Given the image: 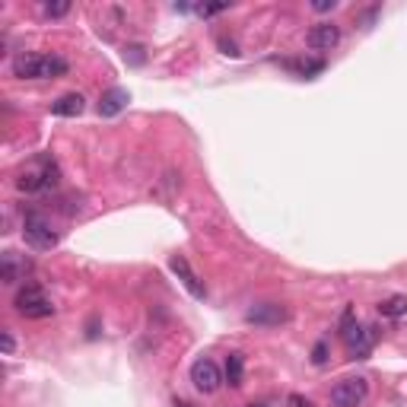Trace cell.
<instances>
[{"label":"cell","mask_w":407,"mask_h":407,"mask_svg":"<svg viewBox=\"0 0 407 407\" xmlns=\"http://www.w3.org/2000/svg\"><path fill=\"white\" fill-rule=\"evenodd\" d=\"M23 239H25V245H32L35 252H48V248H54L57 245V232L51 229V223L45 220L42 213H25V220H23Z\"/></svg>","instance_id":"cell-3"},{"label":"cell","mask_w":407,"mask_h":407,"mask_svg":"<svg viewBox=\"0 0 407 407\" xmlns=\"http://www.w3.org/2000/svg\"><path fill=\"white\" fill-rule=\"evenodd\" d=\"M13 305H16V312L25 318H51L54 315V302H51L35 283H25L23 290L16 293Z\"/></svg>","instance_id":"cell-2"},{"label":"cell","mask_w":407,"mask_h":407,"mask_svg":"<svg viewBox=\"0 0 407 407\" xmlns=\"http://www.w3.org/2000/svg\"><path fill=\"white\" fill-rule=\"evenodd\" d=\"M366 398H369V382L362 379V375L341 379L334 388H331V401H334V407H360Z\"/></svg>","instance_id":"cell-5"},{"label":"cell","mask_w":407,"mask_h":407,"mask_svg":"<svg viewBox=\"0 0 407 407\" xmlns=\"http://www.w3.org/2000/svg\"><path fill=\"white\" fill-rule=\"evenodd\" d=\"M4 280L6 283H16V264H13V254H4Z\"/></svg>","instance_id":"cell-17"},{"label":"cell","mask_w":407,"mask_h":407,"mask_svg":"<svg viewBox=\"0 0 407 407\" xmlns=\"http://www.w3.org/2000/svg\"><path fill=\"white\" fill-rule=\"evenodd\" d=\"M169 267H172V273H175V277L182 280V286H184V290H188V293H191V296H194V299H204V296H207V290H204L201 277H197V273L191 271L188 258H182V254H172Z\"/></svg>","instance_id":"cell-9"},{"label":"cell","mask_w":407,"mask_h":407,"mask_svg":"<svg viewBox=\"0 0 407 407\" xmlns=\"http://www.w3.org/2000/svg\"><path fill=\"white\" fill-rule=\"evenodd\" d=\"M309 48H315V51H331V48H337V42H341V29H337L334 23H318V25H312L309 29Z\"/></svg>","instance_id":"cell-10"},{"label":"cell","mask_w":407,"mask_h":407,"mask_svg":"<svg viewBox=\"0 0 407 407\" xmlns=\"http://www.w3.org/2000/svg\"><path fill=\"white\" fill-rule=\"evenodd\" d=\"M67 10H70V4H42V13H45V16H51V19L67 16Z\"/></svg>","instance_id":"cell-15"},{"label":"cell","mask_w":407,"mask_h":407,"mask_svg":"<svg viewBox=\"0 0 407 407\" xmlns=\"http://www.w3.org/2000/svg\"><path fill=\"white\" fill-rule=\"evenodd\" d=\"M191 382H194L197 391L204 394H213L216 388H220L223 375H220V366H216L210 356H201V360L191 362Z\"/></svg>","instance_id":"cell-7"},{"label":"cell","mask_w":407,"mask_h":407,"mask_svg":"<svg viewBox=\"0 0 407 407\" xmlns=\"http://www.w3.org/2000/svg\"><path fill=\"white\" fill-rule=\"evenodd\" d=\"M312 362H315V366H324V362H328V343L324 341L315 343V350H312Z\"/></svg>","instance_id":"cell-16"},{"label":"cell","mask_w":407,"mask_h":407,"mask_svg":"<svg viewBox=\"0 0 407 407\" xmlns=\"http://www.w3.org/2000/svg\"><path fill=\"white\" fill-rule=\"evenodd\" d=\"M343 341L350 347V360H366V353L375 343V331L366 324H353L350 322V312L343 315Z\"/></svg>","instance_id":"cell-6"},{"label":"cell","mask_w":407,"mask_h":407,"mask_svg":"<svg viewBox=\"0 0 407 407\" xmlns=\"http://www.w3.org/2000/svg\"><path fill=\"white\" fill-rule=\"evenodd\" d=\"M19 191H48L57 184V165L54 159H38L32 169H25L23 175L16 178Z\"/></svg>","instance_id":"cell-4"},{"label":"cell","mask_w":407,"mask_h":407,"mask_svg":"<svg viewBox=\"0 0 407 407\" xmlns=\"http://www.w3.org/2000/svg\"><path fill=\"white\" fill-rule=\"evenodd\" d=\"M379 312L385 318H401V315H407V296H391V299H385V302H379Z\"/></svg>","instance_id":"cell-14"},{"label":"cell","mask_w":407,"mask_h":407,"mask_svg":"<svg viewBox=\"0 0 407 407\" xmlns=\"http://www.w3.org/2000/svg\"><path fill=\"white\" fill-rule=\"evenodd\" d=\"M312 6H315L318 13H328V10H334V6H337V0H315Z\"/></svg>","instance_id":"cell-18"},{"label":"cell","mask_w":407,"mask_h":407,"mask_svg":"<svg viewBox=\"0 0 407 407\" xmlns=\"http://www.w3.org/2000/svg\"><path fill=\"white\" fill-rule=\"evenodd\" d=\"M242 379H245V356H242V353H229L226 356V382L232 388H239Z\"/></svg>","instance_id":"cell-13"},{"label":"cell","mask_w":407,"mask_h":407,"mask_svg":"<svg viewBox=\"0 0 407 407\" xmlns=\"http://www.w3.org/2000/svg\"><path fill=\"white\" fill-rule=\"evenodd\" d=\"M13 73L19 80H54L67 73V61L54 54H16L13 57Z\"/></svg>","instance_id":"cell-1"},{"label":"cell","mask_w":407,"mask_h":407,"mask_svg":"<svg viewBox=\"0 0 407 407\" xmlns=\"http://www.w3.org/2000/svg\"><path fill=\"white\" fill-rule=\"evenodd\" d=\"M83 108H86V99L80 93H64L57 102H51V114H57V118H76V114H83Z\"/></svg>","instance_id":"cell-12"},{"label":"cell","mask_w":407,"mask_h":407,"mask_svg":"<svg viewBox=\"0 0 407 407\" xmlns=\"http://www.w3.org/2000/svg\"><path fill=\"white\" fill-rule=\"evenodd\" d=\"M13 350H16V341H13V334H10V331H4V353L10 356Z\"/></svg>","instance_id":"cell-20"},{"label":"cell","mask_w":407,"mask_h":407,"mask_svg":"<svg viewBox=\"0 0 407 407\" xmlns=\"http://www.w3.org/2000/svg\"><path fill=\"white\" fill-rule=\"evenodd\" d=\"M252 407H261V404H252Z\"/></svg>","instance_id":"cell-21"},{"label":"cell","mask_w":407,"mask_h":407,"mask_svg":"<svg viewBox=\"0 0 407 407\" xmlns=\"http://www.w3.org/2000/svg\"><path fill=\"white\" fill-rule=\"evenodd\" d=\"M127 102H131L127 89H121V86L108 89V93H102V99H99V114L102 118H114V114H121L127 108Z\"/></svg>","instance_id":"cell-11"},{"label":"cell","mask_w":407,"mask_h":407,"mask_svg":"<svg viewBox=\"0 0 407 407\" xmlns=\"http://www.w3.org/2000/svg\"><path fill=\"white\" fill-rule=\"evenodd\" d=\"M220 48H223V54H229V57H239V48H235L232 42H226V38H220Z\"/></svg>","instance_id":"cell-19"},{"label":"cell","mask_w":407,"mask_h":407,"mask_svg":"<svg viewBox=\"0 0 407 407\" xmlns=\"http://www.w3.org/2000/svg\"><path fill=\"white\" fill-rule=\"evenodd\" d=\"M245 322L248 324H258V328H277V324L290 322V312L277 302H258L245 312Z\"/></svg>","instance_id":"cell-8"}]
</instances>
